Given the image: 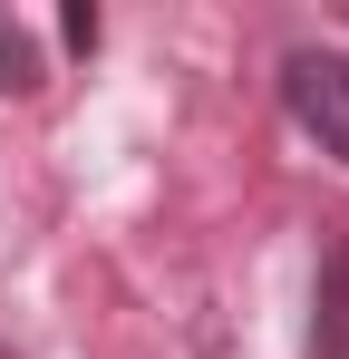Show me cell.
<instances>
[{
  "label": "cell",
  "mask_w": 349,
  "mask_h": 359,
  "mask_svg": "<svg viewBox=\"0 0 349 359\" xmlns=\"http://www.w3.org/2000/svg\"><path fill=\"white\" fill-rule=\"evenodd\" d=\"M282 107L320 156L349 165V49H291L282 59Z\"/></svg>",
  "instance_id": "obj_1"
},
{
  "label": "cell",
  "mask_w": 349,
  "mask_h": 359,
  "mask_svg": "<svg viewBox=\"0 0 349 359\" xmlns=\"http://www.w3.org/2000/svg\"><path fill=\"white\" fill-rule=\"evenodd\" d=\"M39 88V49H29V29L0 10V97H29Z\"/></svg>",
  "instance_id": "obj_3"
},
{
  "label": "cell",
  "mask_w": 349,
  "mask_h": 359,
  "mask_svg": "<svg viewBox=\"0 0 349 359\" xmlns=\"http://www.w3.org/2000/svg\"><path fill=\"white\" fill-rule=\"evenodd\" d=\"M310 359H349V233L320 252V282H310Z\"/></svg>",
  "instance_id": "obj_2"
}]
</instances>
